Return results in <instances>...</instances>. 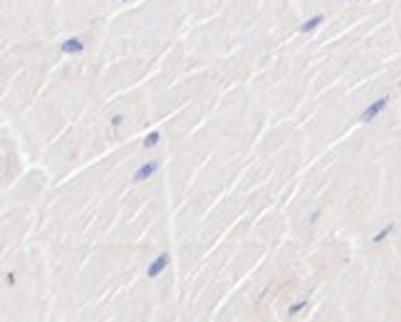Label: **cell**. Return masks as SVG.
<instances>
[{"label": "cell", "instance_id": "52a82bcc", "mask_svg": "<svg viewBox=\"0 0 401 322\" xmlns=\"http://www.w3.org/2000/svg\"><path fill=\"white\" fill-rule=\"evenodd\" d=\"M307 305H310V300H297V303H292L290 305V310H287V315H290V317H295V315H297V312H302V310H305Z\"/></svg>", "mask_w": 401, "mask_h": 322}, {"label": "cell", "instance_id": "9c48e42d", "mask_svg": "<svg viewBox=\"0 0 401 322\" xmlns=\"http://www.w3.org/2000/svg\"><path fill=\"white\" fill-rule=\"evenodd\" d=\"M109 122H112V127H121V124H124V114H114Z\"/></svg>", "mask_w": 401, "mask_h": 322}, {"label": "cell", "instance_id": "3957f363", "mask_svg": "<svg viewBox=\"0 0 401 322\" xmlns=\"http://www.w3.org/2000/svg\"><path fill=\"white\" fill-rule=\"evenodd\" d=\"M59 52L62 55H82L84 52V40L72 35V38H65L59 42Z\"/></svg>", "mask_w": 401, "mask_h": 322}, {"label": "cell", "instance_id": "6da1fadb", "mask_svg": "<svg viewBox=\"0 0 401 322\" xmlns=\"http://www.w3.org/2000/svg\"><path fill=\"white\" fill-rule=\"evenodd\" d=\"M389 102H391V97L389 95H382V97H377L374 102H369L366 107H364V112L359 114V122H364V124H369V122H374L379 114L389 107Z\"/></svg>", "mask_w": 401, "mask_h": 322}, {"label": "cell", "instance_id": "ba28073f", "mask_svg": "<svg viewBox=\"0 0 401 322\" xmlns=\"http://www.w3.org/2000/svg\"><path fill=\"white\" fill-rule=\"evenodd\" d=\"M159 139H161V134H159V132L146 134V136H144V149H151V147H156V144H159Z\"/></svg>", "mask_w": 401, "mask_h": 322}, {"label": "cell", "instance_id": "5b68a950", "mask_svg": "<svg viewBox=\"0 0 401 322\" xmlns=\"http://www.w3.org/2000/svg\"><path fill=\"white\" fill-rule=\"evenodd\" d=\"M322 22H325V13H315V15H310V18L297 27V33H300V35H310V33H315Z\"/></svg>", "mask_w": 401, "mask_h": 322}, {"label": "cell", "instance_id": "277c9868", "mask_svg": "<svg viewBox=\"0 0 401 322\" xmlns=\"http://www.w3.org/2000/svg\"><path fill=\"white\" fill-rule=\"evenodd\" d=\"M156 171H159V161H144V164H141V166H139V169L134 171V181H136V184H144V181H146V179H151L153 173H156Z\"/></svg>", "mask_w": 401, "mask_h": 322}, {"label": "cell", "instance_id": "8992f818", "mask_svg": "<svg viewBox=\"0 0 401 322\" xmlns=\"http://www.w3.org/2000/svg\"><path fill=\"white\" fill-rule=\"evenodd\" d=\"M394 230H396V223H386V226H382L377 233H374V236H372V243H384V241H386Z\"/></svg>", "mask_w": 401, "mask_h": 322}, {"label": "cell", "instance_id": "30bf717a", "mask_svg": "<svg viewBox=\"0 0 401 322\" xmlns=\"http://www.w3.org/2000/svg\"><path fill=\"white\" fill-rule=\"evenodd\" d=\"M124 3H129V0H124Z\"/></svg>", "mask_w": 401, "mask_h": 322}, {"label": "cell", "instance_id": "7a4b0ae2", "mask_svg": "<svg viewBox=\"0 0 401 322\" xmlns=\"http://www.w3.org/2000/svg\"><path fill=\"white\" fill-rule=\"evenodd\" d=\"M169 266H171V255L164 250V253H159L151 263H149V268H146V278H151V280H153V278H159V275H161V273H164Z\"/></svg>", "mask_w": 401, "mask_h": 322}]
</instances>
